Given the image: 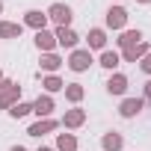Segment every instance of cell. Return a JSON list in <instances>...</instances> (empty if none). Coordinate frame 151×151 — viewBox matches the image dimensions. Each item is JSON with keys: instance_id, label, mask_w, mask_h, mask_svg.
I'll return each instance as SVG.
<instances>
[{"instance_id": "484cf974", "label": "cell", "mask_w": 151, "mask_h": 151, "mask_svg": "<svg viewBox=\"0 0 151 151\" xmlns=\"http://www.w3.org/2000/svg\"><path fill=\"white\" fill-rule=\"evenodd\" d=\"M12 151H27V148H21V145H15V148H12Z\"/></svg>"}, {"instance_id": "30bf717a", "label": "cell", "mask_w": 151, "mask_h": 151, "mask_svg": "<svg viewBox=\"0 0 151 151\" xmlns=\"http://www.w3.org/2000/svg\"><path fill=\"white\" fill-rule=\"evenodd\" d=\"M139 30H127V33H122V39H119V45L127 50V47H133V45H139Z\"/></svg>"}, {"instance_id": "6da1fadb", "label": "cell", "mask_w": 151, "mask_h": 151, "mask_svg": "<svg viewBox=\"0 0 151 151\" xmlns=\"http://www.w3.org/2000/svg\"><path fill=\"white\" fill-rule=\"evenodd\" d=\"M47 15H50L59 27H68V21H71V9H68L65 3H53V6L47 9Z\"/></svg>"}, {"instance_id": "8fae6325", "label": "cell", "mask_w": 151, "mask_h": 151, "mask_svg": "<svg viewBox=\"0 0 151 151\" xmlns=\"http://www.w3.org/2000/svg\"><path fill=\"white\" fill-rule=\"evenodd\" d=\"M139 110H142V98H127L122 104V116H136Z\"/></svg>"}, {"instance_id": "603a6c76", "label": "cell", "mask_w": 151, "mask_h": 151, "mask_svg": "<svg viewBox=\"0 0 151 151\" xmlns=\"http://www.w3.org/2000/svg\"><path fill=\"white\" fill-rule=\"evenodd\" d=\"M65 95H68V98H71V101H80V98H83V89H80V86H77V83H71V86H68V89H65Z\"/></svg>"}, {"instance_id": "9c48e42d", "label": "cell", "mask_w": 151, "mask_h": 151, "mask_svg": "<svg viewBox=\"0 0 151 151\" xmlns=\"http://www.w3.org/2000/svg\"><path fill=\"white\" fill-rule=\"evenodd\" d=\"M107 89H110L113 95H122V92L127 89V77H122V74H116V77H110V83H107Z\"/></svg>"}, {"instance_id": "2e32d148", "label": "cell", "mask_w": 151, "mask_h": 151, "mask_svg": "<svg viewBox=\"0 0 151 151\" xmlns=\"http://www.w3.org/2000/svg\"><path fill=\"white\" fill-rule=\"evenodd\" d=\"M59 151H77V139L71 133H62L59 136Z\"/></svg>"}, {"instance_id": "7402d4cb", "label": "cell", "mask_w": 151, "mask_h": 151, "mask_svg": "<svg viewBox=\"0 0 151 151\" xmlns=\"http://www.w3.org/2000/svg\"><path fill=\"white\" fill-rule=\"evenodd\" d=\"M9 113H12L15 119H21V116H27V113H33V107H30V104H15V107H12Z\"/></svg>"}, {"instance_id": "d6986e66", "label": "cell", "mask_w": 151, "mask_h": 151, "mask_svg": "<svg viewBox=\"0 0 151 151\" xmlns=\"http://www.w3.org/2000/svg\"><path fill=\"white\" fill-rule=\"evenodd\" d=\"M104 42H107L104 39V30H92L89 33V47H104Z\"/></svg>"}, {"instance_id": "4fadbf2b", "label": "cell", "mask_w": 151, "mask_h": 151, "mask_svg": "<svg viewBox=\"0 0 151 151\" xmlns=\"http://www.w3.org/2000/svg\"><path fill=\"white\" fill-rule=\"evenodd\" d=\"M145 53H148V45H133V47L124 50V59H127V62H136V59L145 56Z\"/></svg>"}, {"instance_id": "ffe728a7", "label": "cell", "mask_w": 151, "mask_h": 151, "mask_svg": "<svg viewBox=\"0 0 151 151\" xmlns=\"http://www.w3.org/2000/svg\"><path fill=\"white\" fill-rule=\"evenodd\" d=\"M101 65H104V68H116V65H119V53H113V50H104V56H101Z\"/></svg>"}, {"instance_id": "8992f818", "label": "cell", "mask_w": 151, "mask_h": 151, "mask_svg": "<svg viewBox=\"0 0 151 151\" xmlns=\"http://www.w3.org/2000/svg\"><path fill=\"white\" fill-rule=\"evenodd\" d=\"M36 45H39L42 50H50V47L56 45V36H50L47 30H39V33H36Z\"/></svg>"}, {"instance_id": "d4e9b609", "label": "cell", "mask_w": 151, "mask_h": 151, "mask_svg": "<svg viewBox=\"0 0 151 151\" xmlns=\"http://www.w3.org/2000/svg\"><path fill=\"white\" fill-rule=\"evenodd\" d=\"M145 98H151V80L145 83Z\"/></svg>"}, {"instance_id": "277c9868", "label": "cell", "mask_w": 151, "mask_h": 151, "mask_svg": "<svg viewBox=\"0 0 151 151\" xmlns=\"http://www.w3.org/2000/svg\"><path fill=\"white\" fill-rule=\"evenodd\" d=\"M124 21H127V12H124L122 6H116V9H110V12H107V24H110L113 30L124 27Z\"/></svg>"}, {"instance_id": "5b68a950", "label": "cell", "mask_w": 151, "mask_h": 151, "mask_svg": "<svg viewBox=\"0 0 151 151\" xmlns=\"http://www.w3.org/2000/svg\"><path fill=\"white\" fill-rule=\"evenodd\" d=\"M56 42H59L62 47H74V45H77V36H74L68 27H59V30H56Z\"/></svg>"}, {"instance_id": "f1b7e54d", "label": "cell", "mask_w": 151, "mask_h": 151, "mask_svg": "<svg viewBox=\"0 0 151 151\" xmlns=\"http://www.w3.org/2000/svg\"><path fill=\"white\" fill-rule=\"evenodd\" d=\"M0 9H3V6H0Z\"/></svg>"}, {"instance_id": "ac0fdd59", "label": "cell", "mask_w": 151, "mask_h": 151, "mask_svg": "<svg viewBox=\"0 0 151 151\" xmlns=\"http://www.w3.org/2000/svg\"><path fill=\"white\" fill-rule=\"evenodd\" d=\"M62 62H59V56H53V53H45V59H42V68L45 71H56Z\"/></svg>"}, {"instance_id": "e0dca14e", "label": "cell", "mask_w": 151, "mask_h": 151, "mask_svg": "<svg viewBox=\"0 0 151 151\" xmlns=\"http://www.w3.org/2000/svg\"><path fill=\"white\" fill-rule=\"evenodd\" d=\"M104 148H107V151H119V148H122V136H119V133H107V136H104Z\"/></svg>"}, {"instance_id": "83f0119b", "label": "cell", "mask_w": 151, "mask_h": 151, "mask_svg": "<svg viewBox=\"0 0 151 151\" xmlns=\"http://www.w3.org/2000/svg\"><path fill=\"white\" fill-rule=\"evenodd\" d=\"M139 3H151V0H139Z\"/></svg>"}, {"instance_id": "ba28073f", "label": "cell", "mask_w": 151, "mask_h": 151, "mask_svg": "<svg viewBox=\"0 0 151 151\" xmlns=\"http://www.w3.org/2000/svg\"><path fill=\"white\" fill-rule=\"evenodd\" d=\"M15 36H21V24L0 21V39H15Z\"/></svg>"}, {"instance_id": "4316f807", "label": "cell", "mask_w": 151, "mask_h": 151, "mask_svg": "<svg viewBox=\"0 0 151 151\" xmlns=\"http://www.w3.org/2000/svg\"><path fill=\"white\" fill-rule=\"evenodd\" d=\"M39 151H53V148H39Z\"/></svg>"}, {"instance_id": "9a60e30c", "label": "cell", "mask_w": 151, "mask_h": 151, "mask_svg": "<svg viewBox=\"0 0 151 151\" xmlns=\"http://www.w3.org/2000/svg\"><path fill=\"white\" fill-rule=\"evenodd\" d=\"M50 110H53V101H50L47 95H45V98H39V101L33 104V113H39V116H47Z\"/></svg>"}, {"instance_id": "52a82bcc", "label": "cell", "mask_w": 151, "mask_h": 151, "mask_svg": "<svg viewBox=\"0 0 151 151\" xmlns=\"http://www.w3.org/2000/svg\"><path fill=\"white\" fill-rule=\"evenodd\" d=\"M53 127H56V122H53V119H45V122H36L27 133H30V136H42V133H47V130H53Z\"/></svg>"}, {"instance_id": "5bb4252c", "label": "cell", "mask_w": 151, "mask_h": 151, "mask_svg": "<svg viewBox=\"0 0 151 151\" xmlns=\"http://www.w3.org/2000/svg\"><path fill=\"white\" fill-rule=\"evenodd\" d=\"M83 110H71V113H65V127H80L83 124Z\"/></svg>"}, {"instance_id": "3957f363", "label": "cell", "mask_w": 151, "mask_h": 151, "mask_svg": "<svg viewBox=\"0 0 151 151\" xmlns=\"http://www.w3.org/2000/svg\"><path fill=\"white\" fill-rule=\"evenodd\" d=\"M89 62H92V53H89V50H74L71 59H68V65H71L74 71H86Z\"/></svg>"}, {"instance_id": "44dd1931", "label": "cell", "mask_w": 151, "mask_h": 151, "mask_svg": "<svg viewBox=\"0 0 151 151\" xmlns=\"http://www.w3.org/2000/svg\"><path fill=\"white\" fill-rule=\"evenodd\" d=\"M47 92H56V89H62V80L59 77H53V74H50V77H45V83H42Z\"/></svg>"}, {"instance_id": "7c38bea8", "label": "cell", "mask_w": 151, "mask_h": 151, "mask_svg": "<svg viewBox=\"0 0 151 151\" xmlns=\"http://www.w3.org/2000/svg\"><path fill=\"white\" fill-rule=\"evenodd\" d=\"M24 21H27L30 27H36V30H45L47 15H42V12H36V9H33V12H27V18H24Z\"/></svg>"}, {"instance_id": "7a4b0ae2", "label": "cell", "mask_w": 151, "mask_h": 151, "mask_svg": "<svg viewBox=\"0 0 151 151\" xmlns=\"http://www.w3.org/2000/svg\"><path fill=\"white\" fill-rule=\"evenodd\" d=\"M15 98H18V83L3 80V83H0V107H9Z\"/></svg>"}, {"instance_id": "cb8c5ba5", "label": "cell", "mask_w": 151, "mask_h": 151, "mask_svg": "<svg viewBox=\"0 0 151 151\" xmlns=\"http://www.w3.org/2000/svg\"><path fill=\"white\" fill-rule=\"evenodd\" d=\"M142 71H148V74H151V50L142 56Z\"/></svg>"}]
</instances>
